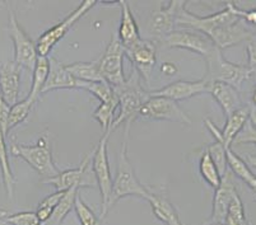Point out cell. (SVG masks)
Returning a JSON list of instances; mask_svg holds the SVG:
<instances>
[{
  "instance_id": "cell-1",
  "label": "cell",
  "mask_w": 256,
  "mask_h": 225,
  "mask_svg": "<svg viewBox=\"0 0 256 225\" xmlns=\"http://www.w3.org/2000/svg\"><path fill=\"white\" fill-rule=\"evenodd\" d=\"M236 6L232 1H227L223 10L199 17L190 13L186 9V4H184L178 10L176 24L186 25L194 31L202 32L210 38L220 50H223L246 42L252 34V31L237 15Z\"/></svg>"
},
{
  "instance_id": "cell-2",
  "label": "cell",
  "mask_w": 256,
  "mask_h": 225,
  "mask_svg": "<svg viewBox=\"0 0 256 225\" xmlns=\"http://www.w3.org/2000/svg\"><path fill=\"white\" fill-rule=\"evenodd\" d=\"M140 76L136 70H132L130 74L129 79H126V82L118 88H114L116 96L118 98V107H120V112H118V117L114 120L112 125H111V131L118 127L120 125L125 124L126 129H125V135H129L130 125L132 121H136L139 117V111L143 107V104L146 103L148 99L150 98V92L143 89L140 84Z\"/></svg>"
},
{
  "instance_id": "cell-3",
  "label": "cell",
  "mask_w": 256,
  "mask_h": 225,
  "mask_svg": "<svg viewBox=\"0 0 256 225\" xmlns=\"http://www.w3.org/2000/svg\"><path fill=\"white\" fill-rule=\"evenodd\" d=\"M128 196L143 197L146 200L150 196V189L143 186L136 176V171L128 157L126 141H124L118 155V168H116L115 180L112 181V191L106 208L107 213L118 201Z\"/></svg>"
},
{
  "instance_id": "cell-4",
  "label": "cell",
  "mask_w": 256,
  "mask_h": 225,
  "mask_svg": "<svg viewBox=\"0 0 256 225\" xmlns=\"http://www.w3.org/2000/svg\"><path fill=\"white\" fill-rule=\"evenodd\" d=\"M10 153L14 157L22 158L38 175L42 176V180L56 177L60 173L58 167L54 163L51 143L46 135L41 136L36 145L12 143Z\"/></svg>"
},
{
  "instance_id": "cell-5",
  "label": "cell",
  "mask_w": 256,
  "mask_h": 225,
  "mask_svg": "<svg viewBox=\"0 0 256 225\" xmlns=\"http://www.w3.org/2000/svg\"><path fill=\"white\" fill-rule=\"evenodd\" d=\"M206 61V74L204 76L208 83H226L237 90H241L244 83L248 82L255 71L248 65L234 64L223 57L222 50L217 48L216 52Z\"/></svg>"
},
{
  "instance_id": "cell-6",
  "label": "cell",
  "mask_w": 256,
  "mask_h": 225,
  "mask_svg": "<svg viewBox=\"0 0 256 225\" xmlns=\"http://www.w3.org/2000/svg\"><path fill=\"white\" fill-rule=\"evenodd\" d=\"M96 0H84L79 4L73 11H70L62 22L51 27L50 29L44 32L36 41V50L38 56H48V52L55 47L58 42H60L68 33L69 29L78 22L83 15H86L93 6L96 5Z\"/></svg>"
},
{
  "instance_id": "cell-7",
  "label": "cell",
  "mask_w": 256,
  "mask_h": 225,
  "mask_svg": "<svg viewBox=\"0 0 256 225\" xmlns=\"http://www.w3.org/2000/svg\"><path fill=\"white\" fill-rule=\"evenodd\" d=\"M110 134L111 131L104 132L98 144L93 148L92 163H90L93 175L96 178L97 186H98L102 197L101 218L106 217L107 204H108V199H110L111 191H112V175H111L108 154H107V141L110 138Z\"/></svg>"
},
{
  "instance_id": "cell-8",
  "label": "cell",
  "mask_w": 256,
  "mask_h": 225,
  "mask_svg": "<svg viewBox=\"0 0 256 225\" xmlns=\"http://www.w3.org/2000/svg\"><path fill=\"white\" fill-rule=\"evenodd\" d=\"M8 33L14 46V60L13 61L22 68L34 70L36 60L38 57L36 50V42L23 31L18 23L14 11L8 6Z\"/></svg>"
},
{
  "instance_id": "cell-9",
  "label": "cell",
  "mask_w": 256,
  "mask_h": 225,
  "mask_svg": "<svg viewBox=\"0 0 256 225\" xmlns=\"http://www.w3.org/2000/svg\"><path fill=\"white\" fill-rule=\"evenodd\" d=\"M124 46L120 43L118 36L114 34L104 52L98 57L102 78L112 88L121 87L126 82L124 75Z\"/></svg>"
},
{
  "instance_id": "cell-10",
  "label": "cell",
  "mask_w": 256,
  "mask_h": 225,
  "mask_svg": "<svg viewBox=\"0 0 256 225\" xmlns=\"http://www.w3.org/2000/svg\"><path fill=\"white\" fill-rule=\"evenodd\" d=\"M160 42H162V45L166 47L184 48V50L192 51L203 56L206 60L210 57L218 48L206 34L194 31V29H178V31L174 29V32L160 39Z\"/></svg>"
},
{
  "instance_id": "cell-11",
  "label": "cell",
  "mask_w": 256,
  "mask_h": 225,
  "mask_svg": "<svg viewBox=\"0 0 256 225\" xmlns=\"http://www.w3.org/2000/svg\"><path fill=\"white\" fill-rule=\"evenodd\" d=\"M92 157L93 150L86 155V158L82 161V163L79 164L78 168L66 169V171L60 172L56 177L48 178V180H42L41 182L45 185H52L56 191L65 192L68 190L76 187V189H83V187H94L97 186L96 178L92 172Z\"/></svg>"
},
{
  "instance_id": "cell-12",
  "label": "cell",
  "mask_w": 256,
  "mask_h": 225,
  "mask_svg": "<svg viewBox=\"0 0 256 225\" xmlns=\"http://www.w3.org/2000/svg\"><path fill=\"white\" fill-rule=\"evenodd\" d=\"M139 117L146 120H162V121L178 122L181 125H192V118L188 117L178 102L164 97L150 96L139 111Z\"/></svg>"
},
{
  "instance_id": "cell-13",
  "label": "cell",
  "mask_w": 256,
  "mask_h": 225,
  "mask_svg": "<svg viewBox=\"0 0 256 225\" xmlns=\"http://www.w3.org/2000/svg\"><path fill=\"white\" fill-rule=\"evenodd\" d=\"M125 55L134 65V70L142 79L150 82L153 69L157 62V47L156 43L150 39L140 38L138 42L132 43L129 47H124Z\"/></svg>"
},
{
  "instance_id": "cell-14",
  "label": "cell",
  "mask_w": 256,
  "mask_h": 225,
  "mask_svg": "<svg viewBox=\"0 0 256 225\" xmlns=\"http://www.w3.org/2000/svg\"><path fill=\"white\" fill-rule=\"evenodd\" d=\"M231 172H226L222 177L220 187L216 189L213 199V210H212L210 223L212 224H224L226 215L231 203L238 195Z\"/></svg>"
},
{
  "instance_id": "cell-15",
  "label": "cell",
  "mask_w": 256,
  "mask_h": 225,
  "mask_svg": "<svg viewBox=\"0 0 256 225\" xmlns=\"http://www.w3.org/2000/svg\"><path fill=\"white\" fill-rule=\"evenodd\" d=\"M209 87H210V83L206 82L204 78L200 80H195V82L178 80V82L171 83L160 89L152 90L150 92V94L154 97H164V98L178 102L199 96V94L208 93Z\"/></svg>"
},
{
  "instance_id": "cell-16",
  "label": "cell",
  "mask_w": 256,
  "mask_h": 225,
  "mask_svg": "<svg viewBox=\"0 0 256 225\" xmlns=\"http://www.w3.org/2000/svg\"><path fill=\"white\" fill-rule=\"evenodd\" d=\"M22 66L14 61L4 62L0 66V97L9 104L14 106L18 102L20 90Z\"/></svg>"
},
{
  "instance_id": "cell-17",
  "label": "cell",
  "mask_w": 256,
  "mask_h": 225,
  "mask_svg": "<svg viewBox=\"0 0 256 225\" xmlns=\"http://www.w3.org/2000/svg\"><path fill=\"white\" fill-rule=\"evenodd\" d=\"M184 4H186L185 1H170L164 8L153 13L150 22V31L153 36L157 37L158 41L174 31L178 10Z\"/></svg>"
},
{
  "instance_id": "cell-18",
  "label": "cell",
  "mask_w": 256,
  "mask_h": 225,
  "mask_svg": "<svg viewBox=\"0 0 256 225\" xmlns=\"http://www.w3.org/2000/svg\"><path fill=\"white\" fill-rule=\"evenodd\" d=\"M250 118H256V108L251 104H245L241 108L228 116L222 131V144L226 148H231L232 143L245 127Z\"/></svg>"
},
{
  "instance_id": "cell-19",
  "label": "cell",
  "mask_w": 256,
  "mask_h": 225,
  "mask_svg": "<svg viewBox=\"0 0 256 225\" xmlns=\"http://www.w3.org/2000/svg\"><path fill=\"white\" fill-rule=\"evenodd\" d=\"M208 93L220 104L226 117L231 116L242 106H245L238 90L226 83H210Z\"/></svg>"
},
{
  "instance_id": "cell-20",
  "label": "cell",
  "mask_w": 256,
  "mask_h": 225,
  "mask_svg": "<svg viewBox=\"0 0 256 225\" xmlns=\"http://www.w3.org/2000/svg\"><path fill=\"white\" fill-rule=\"evenodd\" d=\"M50 60V71H48V80L42 89V93H48L55 89H79L80 82L76 80L68 71L66 66L58 61L55 57Z\"/></svg>"
},
{
  "instance_id": "cell-21",
  "label": "cell",
  "mask_w": 256,
  "mask_h": 225,
  "mask_svg": "<svg viewBox=\"0 0 256 225\" xmlns=\"http://www.w3.org/2000/svg\"><path fill=\"white\" fill-rule=\"evenodd\" d=\"M116 4H118L121 9L120 27H118V32L116 36L121 45L124 47H129L142 38L140 33H139V27L136 24L132 9H130L129 3L122 0V1H118Z\"/></svg>"
},
{
  "instance_id": "cell-22",
  "label": "cell",
  "mask_w": 256,
  "mask_h": 225,
  "mask_svg": "<svg viewBox=\"0 0 256 225\" xmlns=\"http://www.w3.org/2000/svg\"><path fill=\"white\" fill-rule=\"evenodd\" d=\"M146 200L150 201L153 214L158 220L166 225H184L178 218V211L164 192H154L150 190V196Z\"/></svg>"
},
{
  "instance_id": "cell-23",
  "label": "cell",
  "mask_w": 256,
  "mask_h": 225,
  "mask_svg": "<svg viewBox=\"0 0 256 225\" xmlns=\"http://www.w3.org/2000/svg\"><path fill=\"white\" fill-rule=\"evenodd\" d=\"M226 157H227V167L230 168L232 175L238 177L251 190L256 191V175H254L252 171L248 168V163L231 148H226Z\"/></svg>"
},
{
  "instance_id": "cell-24",
  "label": "cell",
  "mask_w": 256,
  "mask_h": 225,
  "mask_svg": "<svg viewBox=\"0 0 256 225\" xmlns=\"http://www.w3.org/2000/svg\"><path fill=\"white\" fill-rule=\"evenodd\" d=\"M65 66H66L69 73L79 82H104V78H102L101 71H100L98 59L90 62H72V64L65 65Z\"/></svg>"
},
{
  "instance_id": "cell-25",
  "label": "cell",
  "mask_w": 256,
  "mask_h": 225,
  "mask_svg": "<svg viewBox=\"0 0 256 225\" xmlns=\"http://www.w3.org/2000/svg\"><path fill=\"white\" fill-rule=\"evenodd\" d=\"M0 171H2V180H3L4 189H6L8 200L13 199V192H14L16 178L12 171L10 162H9L8 147H6V136L0 130Z\"/></svg>"
},
{
  "instance_id": "cell-26",
  "label": "cell",
  "mask_w": 256,
  "mask_h": 225,
  "mask_svg": "<svg viewBox=\"0 0 256 225\" xmlns=\"http://www.w3.org/2000/svg\"><path fill=\"white\" fill-rule=\"evenodd\" d=\"M34 75H32V87L28 96L34 102L38 101V98L42 94V89L45 87V83L48 80V71H50V60L48 56H38L36 60L34 68Z\"/></svg>"
},
{
  "instance_id": "cell-27",
  "label": "cell",
  "mask_w": 256,
  "mask_h": 225,
  "mask_svg": "<svg viewBox=\"0 0 256 225\" xmlns=\"http://www.w3.org/2000/svg\"><path fill=\"white\" fill-rule=\"evenodd\" d=\"M199 172L202 178L208 183L209 186L213 187L214 190L220 187V182H222V176H220L217 166L214 164L213 159H212L210 155L208 154L206 150L203 153V155L200 157Z\"/></svg>"
},
{
  "instance_id": "cell-28",
  "label": "cell",
  "mask_w": 256,
  "mask_h": 225,
  "mask_svg": "<svg viewBox=\"0 0 256 225\" xmlns=\"http://www.w3.org/2000/svg\"><path fill=\"white\" fill-rule=\"evenodd\" d=\"M79 189L73 187V189L65 191L62 195V200L59 201L58 206L54 210L52 215H51V222L55 225H60L62 223V220L66 218V215L70 213L74 209V204H76V199L78 196Z\"/></svg>"
},
{
  "instance_id": "cell-29",
  "label": "cell",
  "mask_w": 256,
  "mask_h": 225,
  "mask_svg": "<svg viewBox=\"0 0 256 225\" xmlns=\"http://www.w3.org/2000/svg\"><path fill=\"white\" fill-rule=\"evenodd\" d=\"M118 107V96L110 102H104L96 108V111L93 112V118L96 121L100 122L104 134L107 131H111V125L114 122V113H115L116 108Z\"/></svg>"
},
{
  "instance_id": "cell-30",
  "label": "cell",
  "mask_w": 256,
  "mask_h": 225,
  "mask_svg": "<svg viewBox=\"0 0 256 225\" xmlns=\"http://www.w3.org/2000/svg\"><path fill=\"white\" fill-rule=\"evenodd\" d=\"M34 103H36V102H34L31 97L27 96L23 101L17 102L14 106H12L10 113H9V122H8L9 131H10L12 129H14L16 126H18V125L22 124L26 118L28 117L30 112H31Z\"/></svg>"
},
{
  "instance_id": "cell-31",
  "label": "cell",
  "mask_w": 256,
  "mask_h": 225,
  "mask_svg": "<svg viewBox=\"0 0 256 225\" xmlns=\"http://www.w3.org/2000/svg\"><path fill=\"white\" fill-rule=\"evenodd\" d=\"M79 89L87 90L88 93L93 94V96L96 97L101 103L112 101V99L116 97L114 88L111 87L108 83L104 82H104H90V83L80 82V87H79Z\"/></svg>"
},
{
  "instance_id": "cell-32",
  "label": "cell",
  "mask_w": 256,
  "mask_h": 225,
  "mask_svg": "<svg viewBox=\"0 0 256 225\" xmlns=\"http://www.w3.org/2000/svg\"><path fill=\"white\" fill-rule=\"evenodd\" d=\"M62 195L64 192L56 191L55 194L48 195V197H45L41 203L38 204V208L36 210V217L38 219L40 224H42V223L48 222L51 219V215H52L54 210L58 206L59 201L62 200Z\"/></svg>"
},
{
  "instance_id": "cell-33",
  "label": "cell",
  "mask_w": 256,
  "mask_h": 225,
  "mask_svg": "<svg viewBox=\"0 0 256 225\" xmlns=\"http://www.w3.org/2000/svg\"><path fill=\"white\" fill-rule=\"evenodd\" d=\"M223 225H248L245 215V208L242 204L241 197L237 195L228 208L227 215H226L224 224Z\"/></svg>"
},
{
  "instance_id": "cell-34",
  "label": "cell",
  "mask_w": 256,
  "mask_h": 225,
  "mask_svg": "<svg viewBox=\"0 0 256 225\" xmlns=\"http://www.w3.org/2000/svg\"><path fill=\"white\" fill-rule=\"evenodd\" d=\"M206 152L210 155V158L213 159L214 164L217 166L218 171H220V176L223 177L227 169V157H226V147L220 141H214L213 144H210L209 147H206Z\"/></svg>"
},
{
  "instance_id": "cell-35",
  "label": "cell",
  "mask_w": 256,
  "mask_h": 225,
  "mask_svg": "<svg viewBox=\"0 0 256 225\" xmlns=\"http://www.w3.org/2000/svg\"><path fill=\"white\" fill-rule=\"evenodd\" d=\"M74 210H76V217H78L79 222L82 225H100V220L97 215L93 213L92 209L86 205V203L82 200V197L79 194L76 199Z\"/></svg>"
},
{
  "instance_id": "cell-36",
  "label": "cell",
  "mask_w": 256,
  "mask_h": 225,
  "mask_svg": "<svg viewBox=\"0 0 256 225\" xmlns=\"http://www.w3.org/2000/svg\"><path fill=\"white\" fill-rule=\"evenodd\" d=\"M0 219H3L9 225L40 224L36 213H32V211H22V213H16V214H0Z\"/></svg>"
},
{
  "instance_id": "cell-37",
  "label": "cell",
  "mask_w": 256,
  "mask_h": 225,
  "mask_svg": "<svg viewBox=\"0 0 256 225\" xmlns=\"http://www.w3.org/2000/svg\"><path fill=\"white\" fill-rule=\"evenodd\" d=\"M240 144H256V124L251 121V118L236 136L232 145H240Z\"/></svg>"
},
{
  "instance_id": "cell-38",
  "label": "cell",
  "mask_w": 256,
  "mask_h": 225,
  "mask_svg": "<svg viewBox=\"0 0 256 225\" xmlns=\"http://www.w3.org/2000/svg\"><path fill=\"white\" fill-rule=\"evenodd\" d=\"M9 113H10V106L0 97V130H2L6 138L9 134Z\"/></svg>"
},
{
  "instance_id": "cell-39",
  "label": "cell",
  "mask_w": 256,
  "mask_h": 225,
  "mask_svg": "<svg viewBox=\"0 0 256 225\" xmlns=\"http://www.w3.org/2000/svg\"><path fill=\"white\" fill-rule=\"evenodd\" d=\"M246 51H248V68L252 69L256 71V32L251 34L250 38L246 41Z\"/></svg>"
},
{
  "instance_id": "cell-40",
  "label": "cell",
  "mask_w": 256,
  "mask_h": 225,
  "mask_svg": "<svg viewBox=\"0 0 256 225\" xmlns=\"http://www.w3.org/2000/svg\"><path fill=\"white\" fill-rule=\"evenodd\" d=\"M236 13L244 22H248L250 24L256 25V9H250V10H244L236 6Z\"/></svg>"
},
{
  "instance_id": "cell-41",
  "label": "cell",
  "mask_w": 256,
  "mask_h": 225,
  "mask_svg": "<svg viewBox=\"0 0 256 225\" xmlns=\"http://www.w3.org/2000/svg\"><path fill=\"white\" fill-rule=\"evenodd\" d=\"M160 71H162L164 75H176V74H178V66L174 64H172V62H164V64H162V66H160Z\"/></svg>"
},
{
  "instance_id": "cell-42",
  "label": "cell",
  "mask_w": 256,
  "mask_h": 225,
  "mask_svg": "<svg viewBox=\"0 0 256 225\" xmlns=\"http://www.w3.org/2000/svg\"><path fill=\"white\" fill-rule=\"evenodd\" d=\"M248 162L251 166L256 168V157H254V155H248Z\"/></svg>"
},
{
  "instance_id": "cell-43",
  "label": "cell",
  "mask_w": 256,
  "mask_h": 225,
  "mask_svg": "<svg viewBox=\"0 0 256 225\" xmlns=\"http://www.w3.org/2000/svg\"><path fill=\"white\" fill-rule=\"evenodd\" d=\"M0 225H9V224H6L3 219H0Z\"/></svg>"
},
{
  "instance_id": "cell-44",
  "label": "cell",
  "mask_w": 256,
  "mask_h": 225,
  "mask_svg": "<svg viewBox=\"0 0 256 225\" xmlns=\"http://www.w3.org/2000/svg\"><path fill=\"white\" fill-rule=\"evenodd\" d=\"M254 93L256 94V85H255V88H254Z\"/></svg>"
},
{
  "instance_id": "cell-45",
  "label": "cell",
  "mask_w": 256,
  "mask_h": 225,
  "mask_svg": "<svg viewBox=\"0 0 256 225\" xmlns=\"http://www.w3.org/2000/svg\"><path fill=\"white\" fill-rule=\"evenodd\" d=\"M210 225H223V224H210Z\"/></svg>"
},
{
  "instance_id": "cell-46",
  "label": "cell",
  "mask_w": 256,
  "mask_h": 225,
  "mask_svg": "<svg viewBox=\"0 0 256 225\" xmlns=\"http://www.w3.org/2000/svg\"><path fill=\"white\" fill-rule=\"evenodd\" d=\"M37 225H41V224H37Z\"/></svg>"
}]
</instances>
